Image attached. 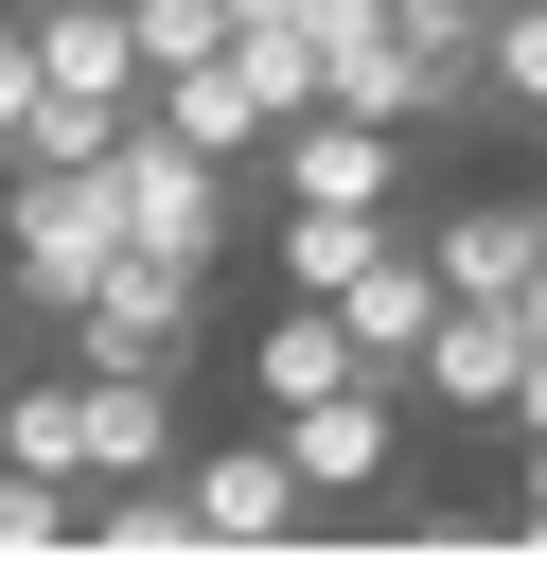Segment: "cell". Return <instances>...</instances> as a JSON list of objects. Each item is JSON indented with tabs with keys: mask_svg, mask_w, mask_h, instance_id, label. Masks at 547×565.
I'll return each mask as SVG.
<instances>
[{
	"mask_svg": "<svg viewBox=\"0 0 547 565\" xmlns=\"http://www.w3.org/2000/svg\"><path fill=\"white\" fill-rule=\"evenodd\" d=\"M194 512H212V547H282L300 512H335L318 477H300V441L282 424H247V441H194Z\"/></svg>",
	"mask_w": 547,
	"mask_h": 565,
	"instance_id": "52a82bcc",
	"label": "cell"
},
{
	"mask_svg": "<svg viewBox=\"0 0 547 565\" xmlns=\"http://www.w3.org/2000/svg\"><path fill=\"white\" fill-rule=\"evenodd\" d=\"M406 406H423L406 371H353V388H318V406H265V424L300 441V477H318L335 512H371V494H388V459H406Z\"/></svg>",
	"mask_w": 547,
	"mask_h": 565,
	"instance_id": "5b68a950",
	"label": "cell"
},
{
	"mask_svg": "<svg viewBox=\"0 0 547 565\" xmlns=\"http://www.w3.org/2000/svg\"><path fill=\"white\" fill-rule=\"evenodd\" d=\"M423 247H441L459 300H529V282H547V194H441Z\"/></svg>",
	"mask_w": 547,
	"mask_h": 565,
	"instance_id": "ba28073f",
	"label": "cell"
},
{
	"mask_svg": "<svg viewBox=\"0 0 547 565\" xmlns=\"http://www.w3.org/2000/svg\"><path fill=\"white\" fill-rule=\"evenodd\" d=\"M494 18H512V0H494Z\"/></svg>",
	"mask_w": 547,
	"mask_h": 565,
	"instance_id": "e0dca14e",
	"label": "cell"
},
{
	"mask_svg": "<svg viewBox=\"0 0 547 565\" xmlns=\"http://www.w3.org/2000/svg\"><path fill=\"white\" fill-rule=\"evenodd\" d=\"M35 124H53V53L35 18H0V159H35Z\"/></svg>",
	"mask_w": 547,
	"mask_h": 565,
	"instance_id": "7c38bea8",
	"label": "cell"
},
{
	"mask_svg": "<svg viewBox=\"0 0 547 565\" xmlns=\"http://www.w3.org/2000/svg\"><path fill=\"white\" fill-rule=\"evenodd\" d=\"M18 318H35V300H18V265H0V335H18Z\"/></svg>",
	"mask_w": 547,
	"mask_h": 565,
	"instance_id": "9a60e30c",
	"label": "cell"
},
{
	"mask_svg": "<svg viewBox=\"0 0 547 565\" xmlns=\"http://www.w3.org/2000/svg\"><path fill=\"white\" fill-rule=\"evenodd\" d=\"M0 18H35V0H0Z\"/></svg>",
	"mask_w": 547,
	"mask_h": 565,
	"instance_id": "2e32d148",
	"label": "cell"
},
{
	"mask_svg": "<svg viewBox=\"0 0 547 565\" xmlns=\"http://www.w3.org/2000/svg\"><path fill=\"white\" fill-rule=\"evenodd\" d=\"M547 371V335H529V300H441V335L406 353V388L441 406V424H494L512 388Z\"/></svg>",
	"mask_w": 547,
	"mask_h": 565,
	"instance_id": "8992f818",
	"label": "cell"
},
{
	"mask_svg": "<svg viewBox=\"0 0 547 565\" xmlns=\"http://www.w3.org/2000/svg\"><path fill=\"white\" fill-rule=\"evenodd\" d=\"M71 353L88 371H159V388H194V353H212V265H124V282H88L71 300Z\"/></svg>",
	"mask_w": 547,
	"mask_h": 565,
	"instance_id": "3957f363",
	"label": "cell"
},
{
	"mask_svg": "<svg viewBox=\"0 0 547 565\" xmlns=\"http://www.w3.org/2000/svg\"><path fill=\"white\" fill-rule=\"evenodd\" d=\"M212 512H194V459H159V477H88V547H194Z\"/></svg>",
	"mask_w": 547,
	"mask_h": 565,
	"instance_id": "8fae6325",
	"label": "cell"
},
{
	"mask_svg": "<svg viewBox=\"0 0 547 565\" xmlns=\"http://www.w3.org/2000/svg\"><path fill=\"white\" fill-rule=\"evenodd\" d=\"M512 512L547 530V424H512Z\"/></svg>",
	"mask_w": 547,
	"mask_h": 565,
	"instance_id": "5bb4252c",
	"label": "cell"
},
{
	"mask_svg": "<svg viewBox=\"0 0 547 565\" xmlns=\"http://www.w3.org/2000/svg\"><path fill=\"white\" fill-rule=\"evenodd\" d=\"M106 177H124V212H141V247L159 265H229V230H247V159H212V141H176L159 106L106 141Z\"/></svg>",
	"mask_w": 547,
	"mask_h": 565,
	"instance_id": "7a4b0ae2",
	"label": "cell"
},
{
	"mask_svg": "<svg viewBox=\"0 0 547 565\" xmlns=\"http://www.w3.org/2000/svg\"><path fill=\"white\" fill-rule=\"evenodd\" d=\"M494 106H512V124H547V0H512V18H494Z\"/></svg>",
	"mask_w": 547,
	"mask_h": 565,
	"instance_id": "4fadbf2b",
	"label": "cell"
},
{
	"mask_svg": "<svg viewBox=\"0 0 547 565\" xmlns=\"http://www.w3.org/2000/svg\"><path fill=\"white\" fill-rule=\"evenodd\" d=\"M353 371H388V353L353 335V300H318V282H282V318L247 335V388H265V406H318V388H353Z\"/></svg>",
	"mask_w": 547,
	"mask_h": 565,
	"instance_id": "9c48e42d",
	"label": "cell"
},
{
	"mask_svg": "<svg viewBox=\"0 0 547 565\" xmlns=\"http://www.w3.org/2000/svg\"><path fill=\"white\" fill-rule=\"evenodd\" d=\"M265 194H300V212H406V124H371V106H300V124L265 141Z\"/></svg>",
	"mask_w": 547,
	"mask_h": 565,
	"instance_id": "277c9868",
	"label": "cell"
},
{
	"mask_svg": "<svg viewBox=\"0 0 547 565\" xmlns=\"http://www.w3.org/2000/svg\"><path fill=\"white\" fill-rule=\"evenodd\" d=\"M0 265H18V300L71 335V300L141 265V212H124V177H106V159H0Z\"/></svg>",
	"mask_w": 547,
	"mask_h": 565,
	"instance_id": "6da1fadb",
	"label": "cell"
},
{
	"mask_svg": "<svg viewBox=\"0 0 547 565\" xmlns=\"http://www.w3.org/2000/svg\"><path fill=\"white\" fill-rule=\"evenodd\" d=\"M141 106H159V124H176V141H212V159H265V141H282V106H265V88H247V71H229V53H212V71H159V88H141Z\"/></svg>",
	"mask_w": 547,
	"mask_h": 565,
	"instance_id": "30bf717a",
	"label": "cell"
}]
</instances>
